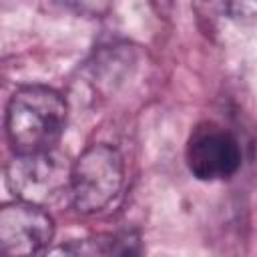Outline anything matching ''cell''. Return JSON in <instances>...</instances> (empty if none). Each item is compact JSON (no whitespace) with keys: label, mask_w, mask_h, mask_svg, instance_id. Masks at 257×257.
Returning <instances> with one entry per match:
<instances>
[{"label":"cell","mask_w":257,"mask_h":257,"mask_svg":"<svg viewBox=\"0 0 257 257\" xmlns=\"http://www.w3.org/2000/svg\"><path fill=\"white\" fill-rule=\"evenodd\" d=\"M70 165L54 149L16 153L6 167V185L18 201L46 207L68 191Z\"/></svg>","instance_id":"3957f363"},{"label":"cell","mask_w":257,"mask_h":257,"mask_svg":"<svg viewBox=\"0 0 257 257\" xmlns=\"http://www.w3.org/2000/svg\"><path fill=\"white\" fill-rule=\"evenodd\" d=\"M223 10L241 24H253L257 14V0H221Z\"/></svg>","instance_id":"52a82bcc"},{"label":"cell","mask_w":257,"mask_h":257,"mask_svg":"<svg viewBox=\"0 0 257 257\" xmlns=\"http://www.w3.org/2000/svg\"><path fill=\"white\" fill-rule=\"evenodd\" d=\"M68 106L48 86H22L6 106V135L16 153L54 149L66 126Z\"/></svg>","instance_id":"6da1fadb"},{"label":"cell","mask_w":257,"mask_h":257,"mask_svg":"<svg viewBox=\"0 0 257 257\" xmlns=\"http://www.w3.org/2000/svg\"><path fill=\"white\" fill-rule=\"evenodd\" d=\"M131 241H124L116 235H98L92 239H82V241H72L70 245H62L60 251L64 253H74V255H110V253H126L131 251L128 247Z\"/></svg>","instance_id":"8992f818"},{"label":"cell","mask_w":257,"mask_h":257,"mask_svg":"<svg viewBox=\"0 0 257 257\" xmlns=\"http://www.w3.org/2000/svg\"><path fill=\"white\" fill-rule=\"evenodd\" d=\"M185 161L195 179L213 183L231 179L239 171L243 155L231 131L213 120H205L191 131L185 147Z\"/></svg>","instance_id":"277c9868"},{"label":"cell","mask_w":257,"mask_h":257,"mask_svg":"<svg viewBox=\"0 0 257 257\" xmlns=\"http://www.w3.org/2000/svg\"><path fill=\"white\" fill-rule=\"evenodd\" d=\"M54 237V221L40 205L10 201L0 205V253H44Z\"/></svg>","instance_id":"5b68a950"},{"label":"cell","mask_w":257,"mask_h":257,"mask_svg":"<svg viewBox=\"0 0 257 257\" xmlns=\"http://www.w3.org/2000/svg\"><path fill=\"white\" fill-rule=\"evenodd\" d=\"M124 185L122 155L104 143L86 147L70 165L68 193L72 205L82 215L104 211Z\"/></svg>","instance_id":"7a4b0ae2"}]
</instances>
